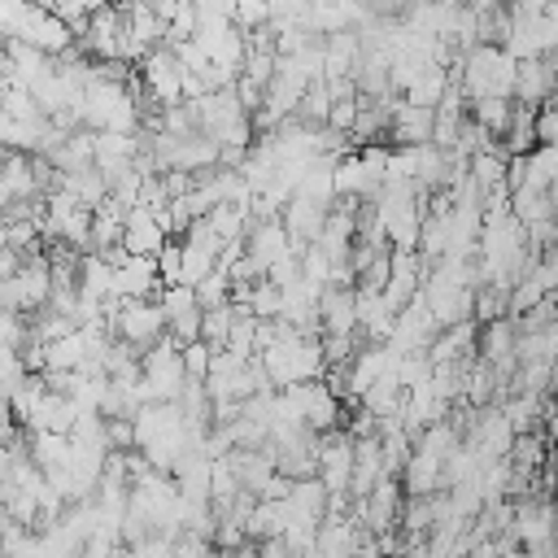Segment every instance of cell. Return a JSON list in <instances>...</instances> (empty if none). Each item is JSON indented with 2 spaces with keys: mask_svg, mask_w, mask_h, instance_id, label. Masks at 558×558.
<instances>
[{
  "mask_svg": "<svg viewBox=\"0 0 558 558\" xmlns=\"http://www.w3.org/2000/svg\"><path fill=\"white\" fill-rule=\"evenodd\" d=\"M514 57L501 44H471L453 65H449V83L462 87L466 100L480 96H510L514 87Z\"/></svg>",
  "mask_w": 558,
  "mask_h": 558,
  "instance_id": "6da1fadb",
  "label": "cell"
},
{
  "mask_svg": "<svg viewBox=\"0 0 558 558\" xmlns=\"http://www.w3.org/2000/svg\"><path fill=\"white\" fill-rule=\"evenodd\" d=\"M105 331L144 353L166 336V310L157 296H118V305L105 318Z\"/></svg>",
  "mask_w": 558,
  "mask_h": 558,
  "instance_id": "7a4b0ae2",
  "label": "cell"
},
{
  "mask_svg": "<svg viewBox=\"0 0 558 558\" xmlns=\"http://www.w3.org/2000/svg\"><path fill=\"white\" fill-rule=\"evenodd\" d=\"M179 349L183 344L170 331L153 349H144V357H140V388H144L148 401H174L183 392L187 375H183V353Z\"/></svg>",
  "mask_w": 558,
  "mask_h": 558,
  "instance_id": "3957f363",
  "label": "cell"
},
{
  "mask_svg": "<svg viewBox=\"0 0 558 558\" xmlns=\"http://www.w3.org/2000/svg\"><path fill=\"white\" fill-rule=\"evenodd\" d=\"M292 418L305 423L310 432H331L340 427V397L327 388V379H305V384H292V388H279Z\"/></svg>",
  "mask_w": 558,
  "mask_h": 558,
  "instance_id": "277c9868",
  "label": "cell"
},
{
  "mask_svg": "<svg viewBox=\"0 0 558 558\" xmlns=\"http://www.w3.org/2000/svg\"><path fill=\"white\" fill-rule=\"evenodd\" d=\"M510 532L519 536L523 549H549V541L558 532V506H554V497L549 493H523V497H514Z\"/></svg>",
  "mask_w": 558,
  "mask_h": 558,
  "instance_id": "5b68a950",
  "label": "cell"
},
{
  "mask_svg": "<svg viewBox=\"0 0 558 558\" xmlns=\"http://www.w3.org/2000/svg\"><path fill=\"white\" fill-rule=\"evenodd\" d=\"M401 501H405L401 480L379 475V480L371 484V493L353 501V519L362 523V532L384 536V532H392V527H397V519H401Z\"/></svg>",
  "mask_w": 558,
  "mask_h": 558,
  "instance_id": "8992f818",
  "label": "cell"
},
{
  "mask_svg": "<svg viewBox=\"0 0 558 558\" xmlns=\"http://www.w3.org/2000/svg\"><path fill=\"white\" fill-rule=\"evenodd\" d=\"M558 92V52H541V57H523L514 65V87H510V100H523V105H541Z\"/></svg>",
  "mask_w": 558,
  "mask_h": 558,
  "instance_id": "52a82bcc",
  "label": "cell"
},
{
  "mask_svg": "<svg viewBox=\"0 0 558 558\" xmlns=\"http://www.w3.org/2000/svg\"><path fill=\"white\" fill-rule=\"evenodd\" d=\"M288 253H292V240H288V231H283L279 218H253L248 222V231H244V257H248V266L257 275H266Z\"/></svg>",
  "mask_w": 558,
  "mask_h": 558,
  "instance_id": "ba28073f",
  "label": "cell"
},
{
  "mask_svg": "<svg viewBox=\"0 0 558 558\" xmlns=\"http://www.w3.org/2000/svg\"><path fill=\"white\" fill-rule=\"evenodd\" d=\"M432 122H436V109H427V105H405V100L397 96L392 118H388V140H392V144H405V148L432 144Z\"/></svg>",
  "mask_w": 558,
  "mask_h": 558,
  "instance_id": "9c48e42d",
  "label": "cell"
},
{
  "mask_svg": "<svg viewBox=\"0 0 558 558\" xmlns=\"http://www.w3.org/2000/svg\"><path fill=\"white\" fill-rule=\"evenodd\" d=\"M166 240H170V235L161 231V222L153 218V209H148V205H131V209L122 214V248H126V253L153 257Z\"/></svg>",
  "mask_w": 558,
  "mask_h": 558,
  "instance_id": "30bf717a",
  "label": "cell"
},
{
  "mask_svg": "<svg viewBox=\"0 0 558 558\" xmlns=\"http://www.w3.org/2000/svg\"><path fill=\"white\" fill-rule=\"evenodd\" d=\"M318 331L331 336H349L357 331V305H353V288H323L318 292Z\"/></svg>",
  "mask_w": 558,
  "mask_h": 558,
  "instance_id": "8fae6325",
  "label": "cell"
},
{
  "mask_svg": "<svg viewBox=\"0 0 558 558\" xmlns=\"http://www.w3.org/2000/svg\"><path fill=\"white\" fill-rule=\"evenodd\" d=\"M445 87H449V65L423 61V65H418V74L405 83L401 100H405V105H427V109H436V100L445 96Z\"/></svg>",
  "mask_w": 558,
  "mask_h": 558,
  "instance_id": "7c38bea8",
  "label": "cell"
},
{
  "mask_svg": "<svg viewBox=\"0 0 558 558\" xmlns=\"http://www.w3.org/2000/svg\"><path fill=\"white\" fill-rule=\"evenodd\" d=\"M510 109H514L510 96H480V100L466 105V118H471L475 126H484L493 140H501V131L510 126Z\"/></svg>",
  "mask_w": 558,
  "mask_h": 558,
  "instance_id": "4fadbf2b",
  "label": "cell"
},
{
  "mask_svg": "<svg viewBox=\"0 0 558 558\" xmlns=\"http://www.w3.org/2000/svg\"><path fill=\"white\" fill-rule=\"evenodd\" d=\"M327 113H331V92H327V83L318 78V83H310V87H305V96L296 100L292 118H296V122H305V126H327Z\"/></svg>",
  "mask_w": 558,
  "mask_h": 558,
  "instance_id": "5bb4252c",
  "label": "cell"
},
{
  "mask_svg": "<svg viewBox=\"0 0 558 558\" xmlns=\"http://www.w3.org/2000/svg\"><path fill=\"white\" fill-rule=\"evenodd\" d=\"M231 314H235V301H222V305H209V310H205V318H201V340H205L209 349H227Z\"/></svg>",
  "mask_w": 558,
  "mask_h": 558,
  "instance_id": "9a60e30c",
  "label": "cell"
},
{
  "mask_svg": "<svg viewBox=\"0 0 558 558\" xmlns=\"http://www.w3.org/2000/svg\"><path fill=\"white\" fill-rule=\"evenodd\" d=\"M231 22L240 31H257L270 22V4L266 0H231Z\"/></svg>",
  "mask_w": 558,
  "mask_h": 558,
  "instance_id": "2e32d148",
  "label": "cell"
},
{
  "mask_svg": "<svg viewBox=\"0 0 558 558\" xmlns=\"http://www.w3.org/2000/svg\"><path fill=\"white\" fill-rule=\"evenodd\" d=\"M179 353H183V375H187V379H205V375H209V357H214V349H209L205 340H187Z\"/></svg>",
  "mask_w": 558,
  "mask_h": 558,
  "instance_id": "e0dca14e",
  "label": "cell"
},
{
  "mask_svg": "<svg viewBox=\"0 0 558 558\" xmlns=\"http://www.w3.org/2000/svg\"><path fill=\"white\" fill-rule=\"evenodd\" d=\"M536 144H558V92L536 105Z\"/></svg>",
  "mask_w": 558,
  "mask_h": 558,
  "instance_id": "ac0fdd59",
  "label": "cell"
},
{
  "mask_svg": "<svg viewBox=\"0 0 558 558\" xmlns=\"http://www.w3.org/2000/svg\"><path fill=\"white\" fill-rule=\"evenodd\" d=\"M353 118H357V96H344V100H331V113H327V126L349 135L353 131Z\"/></svg>",
  "mask_w": 558,
  "mask_h": 558,
  "instance_id": "d6986e66",
  "label": "cell"
},
{
  "mask_svg": "<svg viewBox=\"0 0 558 558\" xmlns=\"http://www.w3.org/2000/svg\"><path fill=\"white\" fill-rule=\"evenodd\" d=\"M270 4V22H301L310 13V0H266Z\"/></svg>",
  "mask_w": 558,
  "mask_h": 558,
  "instance_id": "ffe728a7",
  "label": "cell"
},
{
  "mask_svg": "<svg viewBox=\"0 0 558 558\" xmlns=\"http://www.w3.org/2000/svg\"><path fill=\"white\" fill-rule=\"evenodd\" d=\"M257 558H292V549L283 545V536H270V541H257Z\"/></svg>",
  "mask_w": 558,
  "mask_h": 558,
  "instance_id": "44dd1931",
  "label": "cell"
},
{
  "mask_svg": "<svg viewBox=\"0 0 558 558\" xmlns=\"http://www.w3.org/2000/svg\"><path fill=\"white\" fill-rule=\"evenodd\" d=\"M549 305H554V323H558V288L549 292Z\"/></svg>",
  "mask_w": 558,
  "mask_h": 558,
  "instance_id": "7402d4cb",
  "label": "cell"
},
{
  "mask_svg": "<svg viewBox=\"0 0 558 558\" xmlns=\"http://www.w3.org/2000/svg\"><path fill=\"white\" fill-rule=\"evenodd\" d=\"M554 501H558V480H554Z\"/></svg>",
  "mask_w": 558,
  "mask_h": 558,
  "instance_id": "603a6c76",
  "label": "cell"
}]
</instances>
